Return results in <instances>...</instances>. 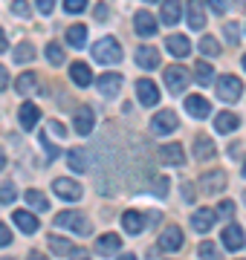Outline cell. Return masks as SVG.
I'll return each mask as SVG.
<instances>
[{
    "mask_svg": "<svg viewBox=\"0 0 246 260\" xmlns=\"http://www.w3.org/2000/svg\"><path fill=\"white\" fill-rule=\"evenodd\" d=\"M93 58L104 67L119 64V61H122V47H119V41H116V38H102V41H96L93 44Z\"/></svg>",
    "mask_w": 246,
    "mask_h": 260,
    "instance_id": "obj_1",
    "label": "cell"
},
{
    "mask_svg": "<svg viewBox=\"0 0 246 260\" xmlns=\"http://www.w3.org/2000/svg\"><path fill=\"white\" fill-rule=\"evenodd\" d=\"M55 225L67 229V232H76V234H90V220L81 211H61L55 217Z\"/></svg>",
    "mask_w": 246,
    "mask_h": 260,
    "instance_id": "obj_2",
    "label": "cell"
},
{
    "mask_svg": "<svg viewBox=\"0 0 246 260\" xmlns=\"http://www.w3.org/2000/svg\"><path fill=\"white\" fill-rule=\"evenodd\" d=\"M240 95H243V84H240V78H237V75H220L218 78V99L220 102L235 104Z\"/></svg>",
    "mask_w": 246,
    "mask_h": 260,
    "instance_id": "obj_3",
    "label": "cell"
},
{
    "mask_svg": "<svg viewBox=\"0 0 246 260\" xmlns=\"http://www.w3.org/2000/svg\"><path fill=\"white\" fill-rule=\"evenodd\" d=\"M189 81H191L189 70H182L180 64H174V67H168V70H165V84H168V90H171V93H177V95H180L182 90L189 87Z\"/></svg>",
    "mask_w": 246,
    "mask_h": 260,
    "instance_id": "obj_4",
    "label": "cell"
},
{
    "mask_svg": "<svg viewBox=\"0 0 246 260\" xmlns=\"http://www.w3.org/2000/svg\"><path fill=\"white\" fill-rule=\"evenodd\" d=\"M177 124H180V121H177V113H174V110H160L151 119V130L157 133V136L174 133V130H177Z\"/></svg>",
    "mask_w": 246,
    "mask_h": 260,
    "instance_id": "obj_5",
    "label": "cell"
},
{
    "mask_svg": "<svg viewBox=\"0 0 246 260\" xmlns=\"http://www.w3.org/2000/svg\"><path fill=\"white\" fill-rule=\"evenodd\" d=\"M49 251L55 254V257H84L87 251L78 249V246H73L70 240H64V237H58V234H52L49 237Z\"/></svg>",
    "mask_w": 246,
    "mask_h": 260,
    "instance_id": "obj_6",
    "label": "cell"
},
{
    "mask_svg": "<svg viewBox=\"0 0 246 260\" xmlns=\"http://www.w3.org/2000/svg\"><path fill=\"white\" fill-rule=\"evenodd\" d=\"M93 251L99 257H113V254L122 251V237H119V234H102V237L96 240Z\"/></svg>",
    "mask_w": 246,
    "mask_h": 260,
    "instance_id": "obj_7",
    "label": "cell"
},
{
    "mask_svg": "<svg viewBox=\"0 0 246 260\" xmlns=\"http://www.w3.org/2000/svg\"><path fill=\"white\" fill-rule=\"evenodd\" d=\"M186 18H189V26L194 32L206 29V3L203 0H189L186 3Z\"/></svg>",
    "mask_w": 246,
    "mask_h": 260,
    "instance_id": "obj_8",
    "label": "cell"
},
{
    "mask_svg": "<svg viewBox=\"0 0 246 260\" xmlns=\"http://www.w3.org/2000/svg\"><path fill=\"white\" fill-rule=\"evenodd\" d=\"M160 159H162V165L180 168V165H186V150H182V145H177V142H165L160 148Z\"/></svg>",
    "mask_w": 246,
    "mask_h": 260,
    "instance_id": "obj_9",
    "label": "cell"
},
{
    "mask_svg": "<svg viewBox=\"0 0 246 260\" xmlns=\"http://www.w3.org/2000/svg\"><path fill=\"white\" fill-rule=\"evenodd\" d=\"M52 188H55V194L61 197V200H67V203H76V200H81V194H84L76 179H67V177L55 179V182H52Z\"/></svg>",
    "mask_w": 246,
    "mask_h": 260,
    "instance_id": "obj_10",
    "label": "cell"
},
{
    "mask_svg": "<svg viewBox=\"0 0 246 260\" xmlns=\"http://www.w3.org/2000/svg\"><path fill=\"white\" fill-rule=\"evenodd\" d=\"M136 95H139V102H142L145 107H153V104L160 102V87L153 81H148V78H139V81H136Z\"/></svg>",
    "mask_w": 246,
    "mask_h": 260,
    "instance_id": "obj_11",
    "label": "cell"
},
{
    "mask_svg": "<svg viewBox=\"0 0 246 260\" xmlns=\"http://www.w3.org/2000/svg\"><path fill=\"white\" fill-rule=\"evenodd\" d=\"M200 185H203L206 194H220V191L226 188V174H223V171H208V174L200 177Z\"/></svg>",
    "mask_w": 246,
    "mask_h": 260,
    "instance_id": "obj_12",
    "label": "cell"
},
{
    "mask_svg": "<svg viewBox=\"0 0 246 260\" xmlns=\"http://www.w3.org/2000/svg\"><path fill=\"white\" fill-rule=\"evenodd\" d=\"M214 220H218V214L211 211V208H200V211L191 214V229L200 234H206L211 225H214Z\"/></svg>",
    "mask_w": 246,
    "mask_h": 260,
    "instance_id": "obj_13",
    "label": "cell"
},
{
    "mask_svg": "<svg viewBox=\"0 0 246 260\" xmlns=\"http://www.w3.org/2000/svg\"><path fill=\"white\" fill-rule=\"evenodd\" d=\"M133 26H136V35H142V38L157 35V18H153L151 12H136Z\"/></svg>",
    "mask_w": 246,
    "mask_h": 260,
    "instance_id": "obj_14",
    "label": "cell"
},
{
    "mask_svg": "<svg viewBox=\"0 0 246 260\" xmlns=\"http://www.w3.org/2000/svg\"><path fill=\"white\" fill-rule=\"evenodd\" d=\"M186 110H189L194 119H208V116H211V104L206 102V95H189V99H186Z\"/></svg>",
    "mask_w": 246,
    "mask_h": 260,
    "instance_id": "obj_15",
    "label": "cell"
},
{
    "mask_svg": "<svg viewBox=\"0 0 246 260\" xmlns=\"http://www.w3.org/2000/svg\"><path fill=\"white\" fill-rule=\"evenodd\" d=\"M96 84H99V93L102 95H116L122 90V73H104Z\"/></svg>",
    "mask_w": 246,
    "mask_h": 260,
    "instance_id": "obj_16",
    "label": "cell"
},
{
    "mask_svg": "<svg viewBox=\"0 0 246 260\" xmlns=\"http://www.w3.org/2000/svg\"><path fill=\"white\" fill-rule=\"evenodd\" d=\"M38 119H41V110H38L32 102H23V104H20L18 121H20V127H23V130H32L35 124H38Z\"/></svg>",
    "mask_w": 246,
    "mask_h": 260,
    "instance_id": "obj_17",
    "label": "cell"
},
{
    "mask_svg": "<svg viewBox=\"0 0 246 260\" xmlns=\"http://www.w3.org/2000/svg\"><path fill=\"white\" fill-rule=\"evenodd\" d=\"M223 246H226L229 251L243 249V229L235 225V223H229L226 229H223Z\"/></svg>",
    "mask_w": 246,
    "mask_h": 260,
    "instance_id": "obj_18",
    "label": "cell"
},
{
    "mask_svg": "<svg viewBox=\"0 0 246 260\" xmlns=\"http://www.w3.org/2000/svg\"><path fill=\"white\" fill-rule=\"evenodd\" d=\"M165 49H168L174 58H186L191 52V41L186 35H168V41H165Z\"/></svg>",
    "mask_w": 246,
    "mask_h": 260,
    "instance_id": "obj_19",
    "label": "cell"
},
{
    "mask_svg": "<svg viewBox=\"0 0 246 260\" xmlns=\"http://www.w3.org/2000/svg\"><path fill=\"white\" fill-rule=\"evenodd\" d=\"M136 64L142 70H157L160 67V49L157 47H139L136 49Z\"/></svg>",
    "mask_w": 246,
    "mask_h": 260,
    "instance_id": "obj_20",
    "label": "cell"
},
{
    "mask_svg": "<svg viewBox=\"0 0 246 260\" xmlns=\"http://www.w3.org/2000/svg\"><path fill=\"white\" fill-rule=\"evenodd\" d=\"M122 229L128 234H142V229H145V214L142 211H125L122 214Z\"/></svg>",
    "mask_w": 246,
    "mask_h": 260,
    "instance_id": "obj_21",
    "label": "cell"
},
{
    "mask_svg": "<svg viewBox=\"0 0 246 260\" xmlns=\"http://www.w3.org/2000/svg\"><path fill=\"white\" fill-rule=\"evenodd\" d=\"M12 220H15V225H18L23 234H35L38 232V225H41L38 217H35L32 211H15L12 214Z\"/></svg>",
    "mask_w": 246,
    "mask_h": 260,
    "instance_id": "obj_22",
    "label": "cell"
},
{
    "mask_svg": "<svg viewBox=\"0 0 246 260\" xmlns=\"http://www.w3.org/2000/svg\"><path fill=\"white\" fill-rule=\"evenodd\" d=\"M93 127H96V113L90 110V107H78V113H76V133L90 136V130Z\"/></svg>",
    "mask_w": 246,
    "mask_h": 260,
    "instance_id": "obj_23",
    "label": "cell"
},
{
    "mask_svg": "<svg viewBox=\"0 0 246 260\" xmlns=\"http://www.w3.org/2000/svg\"><path fill=\"white\" fill-rule=\"evenodd\" d=\"M218 148H214V142L208 139V136H197L194 139V159L197 162H206V159H214Z\"/></svg>",
    "mask_w": 246,
    "mask_h": 260,
    "instance_id": "obj_24",
    "label": "cell"
},
{
    "mask_svg": "<svg viewBox=\"0 0 246 260\" xmlns=\"http://www.w3.org/2000/svg\"><path fill=\"white\" fill-rule=\"evenodd\" d=\"M160 249H162V251H177V249H182V232L177 229V225H171L168 232L160 237Z\"/></svg>",
    "mask_w": 246,
    "mask_h": 260,
    "instance_id": "obj_25",
    "label": "cell"
},
{
    "mask_svg": "<svg viewBox=\"0 0 246 260\" xmlns=\"http://www.w3.org/2000/svg\"><path fill=\"white\" fill-rule=\"evenodd\" d=\"M180 9H182V3L180 0H165V3H162V23H165V26H174V23H177V20H180Z\"/></svg>",
    "mask_w": 246,
    "mask_h": 260,
    "instance_id": "obj_26",
    "label": "cell"
},
{
    "mask_svg": "<svg viewBox=\"0 0 246 260\" xmlns=\"http://www.w3.org/2000/svg\"><path fill=\"white\" fill-rule=\"evenodd\" d=\"M237 124H240V119L229 110L214 116V130H218V133H232V130H237Z\"/></svg>",
    "mask_w": 246,
    "mask_h": 260,
    "instance_id": "obj_27",
    "label": "cell"
},
{
    "mask_svg": "<svg viewBox=\"0 0 246 260\" xmlns=\"http://www.w3.org/2000/svg\"><path fill=\"white\" fill-rule=\"evenodd\" d=\"M70 78H73L78 87H90V81H93V75H90V67H87L84 61H76V64L70 67Z\"/></svg>",
    "mask_w": 246,
    "mask_h": 260,
    "instance_id": "obj_28",
    "label": "cell"
},
{
    "mask_svg": "<svg viewBox=\"0 0 246 260\" xmlns=\"http://www.w3.org/2000/svg\"><path fill=\"white\" fill-rule=\"evenodd\" d=\"M84 41H87V26L84 23H76V26L67 29V44H70L73 49H81L84 47Z\"/></svg>",
    "mask_w": 246,
    "mask_h": 260,
    "instance_id": "obj_29",
    "label": "cell"
},
{
    "mask_svg": "<svg viewBox=\"0 0 246 260\" xmlns=\"http://www.w3.org/2000/svg\"><path fill=\"white\" fill-rule=\"evenodd\" d=\"M38 87V75L35 73H20V78L15 81V90L18 95H32V90Z\"/></svg>",
    "mask_w": 246,
    "mask_h": 260,
    "instance_id": "obj_30",
    "label": "cell"
},
{
    "mask_svg": "<svg viewBox=\"0 0 246 260\" xmlns=\"http://www.w3.org/2000/svg\"><path fill=\"white\" fill-rule=\"evenodd\" d=\"M67 165L73 168L76 174H84L90 162H87V153H84V150H81V148H76V150H70V153H67Z\"/></svg>",
    "mask_w": 246,
    "mask_h": 260,
    "instance_id": "obj_31",
    "label": "cell"
},
{
    "mask_svg": "<svg viewBox=\"0 0 246 260\" xmlns=\"http://www.w3.org/2000/svg\"><path fill=\"white\" fill-rule=\"evenodd\" d=\"M194 81L203 84V87H208V84L214 81V70H211V64H206V61H200L197 67H194Z\"/></svg>",
    "mask_w": 246,
    "mask_h": 260,
    "instance_id": "obj_32",
    "label": "cell"
},
{
    "mask_svg": "<svg viewBox=\"0 0 246 260\" xmlns=\"http://www.w3.org/2000/svg\"><path fill=\"white\" fill-rule=\"evenodd\" d=\"M35 55H38V52H35V47H32L29 41H23V44L15 47V64H29Z\"/></svg>",
    "mask_w": 246,
    "mask_h": 260,
    "instance_id": "obj_33",
    "label": "cell"
},
{
    "mask_svg": "<svg viewBox=\"0 0 246 260\" xmlns=\"http://www.w3.org/2000/svg\"><path fill=\"white\" fill-rule=\"evenodd\" d=\"M23 197H26V203L32 205L35 211H49V200H47L44 194H41V191H35V188H29V191H26Z\"/></svg>",
    "mask_w": 246,
    "mask_h": 260,
    "instance_id": "obj_34",
    "label": "cell"
},
{
    "mask_svg": "<svg viewBox=\"0 0 246 260\" xmlns=\"http://www.w3.org/2000/svg\"><path fill=\"white\" fill-rule=\"evenodd\" d=\"M200 52H203L206 58H218V55H220V44H218V38L203 35V41H200Z\"/></svg>",
    "mask_w": 246,
    "mask_h": 260,
    "instance_id": "obj_35",
    "label": "cell"
},
{
    "mask_svg": "<svg viewBox=\"0 0 246 260\" xmlns=\"http://www.w3.org/2000/svg\"><path fill=\"white\" fill-rule=\"evenodd\" d=\"M47 58L49 64H64V49H61V44H47Z\"/></svg>",
    "mask_w": 246,
    "mask_h": 260,
    "instance_id": "obj_36",
    "label": "cell"
},
{
    "mask_svg": "<svg viewBox=\"0 0 246 260\" xmlns=\"http://www.w3.org/2000/svg\"><path fill=\"white\" fill-rule=\"evenodd\" d=\"M15 197H18V188L12 185V182H3V185H0V203L3 205L15 203Z\"/></svg>",
    "mask_w": 246,
    "mask_h": 260,
    "instance_id": "obj_37",
    "label": "cell"
},
{
    "mask_svg": "<svg viewBox=\"0 0 246 260\" xmlns=\"http://www.w3.org/2000/svg\"><path fill=\"white\" fill-rule=\"evenodd\" d=\"M218 217H223V220H232V217H235V203H232V200H223V203L218 205Z\"/></svg>",
    "mask_w": 246,
    "mask_h": 260,
    "instance_id": "obj_38",
    "label": "cell"
},
{
    "mask_svg": "<svg viewBox=\"0 0 246 260\" xmlns=\"http://www.w3.org/2000/svg\"><path fill=\"white\" fill-rule=\"evenodd\" d=\"M64 9L70 12V15H78V12L87 9V0H64Z\"/></svg>",
    "mask_w": 246,
    "mask_h": 260,
    "instance_id": "obj_39",
    "label": "cell"
},
{
    "mask_svg": "<svg viewBox=\"0 0 246 260\" xmlns=\"http://www.w3.org/2000/svg\"><path fill=\"white\" fill-rule=\"evenodd\" d=\"M200 257H218V254H220V251H218V246H214V243H200Z\"/></svg>",
    "mask_w": 246,
    "mask_h": 260,
    "instance_id": "obj_40",
    "label": "cell"
},
{
    "mask_svg": "<svg viewBox=\"0 0 246 260\" xmlns=\"http://www.w3.org/2000/svg\"><path fill=\"white\" fill-rule=\"evenodd\" d=\"M12 12H15L18 18H29V6H26V0H12Z\"/></svg>",
    "mask_w": 246,
    "mask_h": 260,
    "instance_id": "obj_41",
    "label": "cell"
},
{
    "mask_svg": "<svg viewBox=\"0 0 246 260\" xmlns=\"http://www.w3.org/2000/svg\"><path fill=\"white\" fill-rule=\"evenodd\" d=\"M153 194H157V197H165V194H168V179H165V177H160L157 182H153Z\"/></svg>",
    "mask_w": 246,
    "mask_h": 260,
    "instance_id": "obj_42",
    "label": "cell"
},
{
    "mask_svg": "<svg viewBox=\"0 0 246 260\" xmlns=\"http://www.w3.org/2000/svg\"><path fill=\"white\" fill-rule=\"evenodd\" d=\"M35 6H38L41 15H49V12L55 9V0H35Z\"/></svg>",
    "mask_w": 246,
    "mask_h": 260,
    "instance_id": "obj_43",
    "label": "cell"
},
{
    "mask_svg": "<svg viewBox=\"0 0 246 260\" xmlns=\"http://www.w3.org/2000/svg\"><path fill=\"white\" fill-rule=\"evenodd\" d=\"M226 41L232 44V47L237 44V23H229V26H226Z\"/></svg>",
    "mask_w": 246,
    "mask_h": 260,
    "instance_id": "obj_44",
    "label": "cell"
},
{
    "mask_svg": "<svg viewBox=\"0 0 246 260\" xmlns=\"http://www.w3.org/2000/svg\"><path fill=\"white\" fill-rule=\"evenodd\" d=\"M9 243H12V232L0 223V246H9Z\"/></svg>",
    "mask_w": 246,
    "mask_h": 260,
    "instance_id": "obj_45",
    "label": "cell"
},
{
    "mask_svg": "<svg viewBox=\"0 0 246 260\" xmlns=\"http://www.w3.org/2000/svg\"><path fill=\"white\" fill-rule=\"evenodd\" d=\"M41 145H44V150H47V156H49V159H55V156H58V148H55V145H52V142L41 139Z\"/></svg>",
    "mask_w": 246,
    "mask_h": 260,
    "instance_id": "obj_46",
    "label": "cell"
},
{
    "mask_svg": "<svg viewBox=\"0 0 246 260\" xmlns=\"http://www.w3.org/2000/svg\"><path fill=\"white\" fill-rule=\"evenodd\" d=\"M6 87H9V70H6V67H0V93H3Z\"/></svg>",
    "mask_w": 246,
    "mask_h": 260,
    "instance_id": "obj_47",
    "label": "cell"
},
{
    "mask_svg": "<svg viewBox=\"0 0 246 260\" xmlns=\"http://www.w3.org/2000/svg\"><path fill=\"white\" fill-rule=\"evenodd\" d=\"M208 3H211V9L218 12V15H223V12H226V0H208Z\"/></svg>",
    "mask_w": 246,
    "mask_h": 260,
    "instance_id": "obj_48",
    "label": "cell"
},
{
    "mask_svg": "<svg viewBox=\"0 0 246 260\" xmlns=\"http://www.w3.org/2000/svg\"><path fill=\"white\" fill-rule=\"evenodd\" d=\"M182 188H186V191H182V194H186V200H189V203H194V197H197V194H194V185H189V182H186Z\"/></svg>",
    "mask_w": 246,
    "mask_h": 260,
    "instance_id": "obj_49",
    "label": "cell"
},
{
    "mask_svg": "<svg viewBox=\"0 0 246 260\" xmlns=\"http://www.w3.org/2000/svg\"><path fill=\"white\" fill-rule=\"evenodd\" d=\"M6 49H9V41H6V32H3V29H0V55H3V52H6Z\"/></svg>",
    "mask_w": 246,
    "mask_h": 260,
    "instance_id": "obj_50",
    "label": "cell"
},
{
    "mask_svg": "<svg viewBox=\"0 0 246 260\" xmlns=\"http://www.w3.org/2000/svg\"><path fill=\"white\" fill-rule=\"evenodd\" d=\"M96 18H99V20L107 18V6H104V3H102V6H96Z\"/></svg>",
    "mask_w": 246,
    "mask_h": 260,
    "instance_id": "obj_51",
    "label": "cell"
},
{
    "mask_svg": "<svg viewBox=\"0 0 246 260\" xmlns=\"http://www.w3.org/2000/svg\"><path fill=\"white\" fill-rule=\"evenodd\" d=\"M3 168H6V153L0 150V171H3Z\"/></svg>",
    "mask_w": 246,
    "mask_h": 260,
    "instance_id": "obj_52",
    "label": "cell"
},
{
    "mask_svg": "<svg viewBox=\"0 0 246 260\" xmlns=\"http://www.w3.org/2000/svg\"><path fill=\"white\" fill-rule=\"evenodd\" d=\"M243 177H246V162H243Z\"/></svg>",
    "mask_w": 246,
    "mask_h": 260,
    "instance_id": "obj_53",
    "label": "cell"
},
{
    "mask_svg": "<svg viewBox=\"0 0 246 260\" xmlns=\"http://www.w3.org/2000/svg\"><path fill=\"white\" fill-rule=\"evenodd\" d=\"M243 67H246V55H243Z\"/></svg>",
    "mask_w": 246,
    "mask_h": 260,
    "instance_id": "obj_54",
    "label": "cell"
},
{
    "mask_svg": "<svg viewBox=\"0 0 246 260\" xmlns=\"http://www.w3.org/2000/svg\"><path fill=\"white\" fill-rule=\"evenodd\" d=\"M148 3H153V0H148Z\"/></svg>",
    "mask_w": 246,
    "mask_h": 260,
    "instance_id": "obj_55",
    "label": "cell"
},
{
    "mask_svg": "<svg viewBox=\"0 0 246 260\" xmlns=\"http://www.w3.org/2000/svg\"><path fill=\"white\" fill-rule=\"evenodd\" d=\"M243 200H246V197H243Z\"/></svg>",
    "mask_w": 246,
    "mask_h": 260,
    "instance_id": "obj_56",
    "label": "cell"
}]
</instances>
